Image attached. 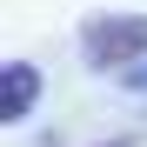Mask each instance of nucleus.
Returning a JSON list of instances; mask_svg holds the SVG:
<instances>
[{"label":"nucleus","mask_w":147,"mask_h":147,"mask_svg":"<svg viewBox=\"0 0 147 147\" xmlns=\"http://www.w3.org/2000/svg\"><path fill=\"white\" fill-rule=\"evenodd\" d=\"M87 54L107 67L127 54H147V20H87Z\"/></svg>","instance_id":"obj_1"}]
</instances>
